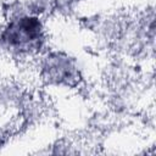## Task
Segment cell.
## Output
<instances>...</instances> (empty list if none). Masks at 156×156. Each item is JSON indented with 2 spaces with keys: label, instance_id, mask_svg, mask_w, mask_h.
<instances>
[{
  "label": "cell",
  "instance_id": "obj_1",
  "mask_svg": "<svg viewBox=\"0 0 156 156\" xmlns=\"http://www.w3.org/2000/svg\"><path fill=\"white\" fill-rule=\"evenodd\" d=\"M50 48L49 18L33 10L28 0L0 4V56L33 63Z\"/></svg>",
  "mask_w": 156,
  "mask_h": 156
},
{
  "label": "cell",
  "instance_id": "obj_3",
  "mask_svg": "<svg viewBox=\"0 0 156 156\" xmlns=\"http://www.w3.org/2000/svg\"><path fill=\"white\" fill-rule=\"evenodd\" d=\"M32 7L44 15L45 17L52 16H69L74 13L83 2L87 0H28Z\"/></svg>",
  "mask_w": 156,
  "mask_h": 156
},
{
  "label": "cell",
  "instance_id": "obj_2",
  "mask_svg": "<svg viewBox=\"0 0 156 156\" xmlns=\"http://www.w3.org/2000/svg\"><path fill=\"white\" fill-rule=\"evenodd\" d=\"M32 65L35 67L39 82L48 89L73 91L87 82L83 62L65 49L49 48Z\"/></svg>",
  "mask_w": 156,
  "mask_h": 156
}]
</instances>
